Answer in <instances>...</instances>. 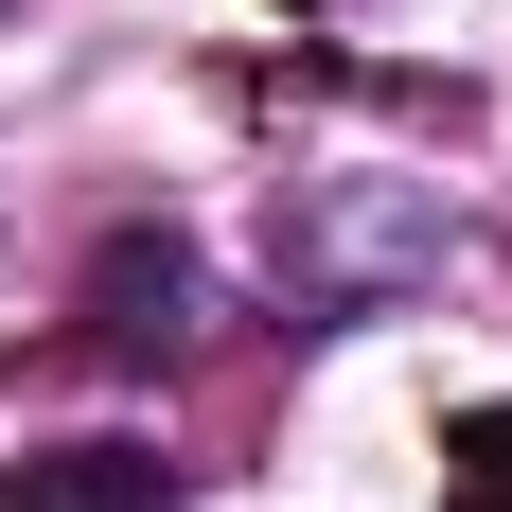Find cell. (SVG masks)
<instances>
[{
  "label": "cell",
  "mask_w": 512,
  "mask_h": 512,
  "mask_svg": "<svg viewBox=\"0 0 512 512\" xmlns=\"http://www.w3.org/2000/svg\"><path fill=\"white\" fill-rule=\"evenodd\" d=\"M424 265H442V212L424 195H354V177L301 195L283 177V301L301 318H371V301H407Z\"/></svg>",
  "instance_id": "1"
},
{
  "label": "cell",
  "mask_w": 512,
  "mask_h": 512,
  "mask_svg": "<svg viewBox=\"0 0 512 512\" xmlns=\"http://www.w3.org/2000/svg\"><path fill=\"white\" fill-rule=\"evenodd\" d=\"M195 336H212V248H177V230H106V248H89V354L177 371Z\"/></svg>",
  "instance_id": "2"
},
{
  "label": "cell",
  "mask_w": 512,
  "mask_h": 512,
  "mask_svg": "<svg viewBox=\"0 0 512 512\" xmlns=\"http://www.w3.org/2000/svg\"><path fill=\"white\" fill-rule=\"evenodd\" d=\"M0 512H177V460H142V442H36V460H0Z\"/></svg>",
  "instance_id": "3"
},
{
  "label": "cell",
  "mask_w": 512,
  "mask_h": 512,
  "mask_svg": "<svg viewBox=\"0 0 512 512\" xmlns=\"http://www.w3.org/2000/svg\"><path fill=\"white\" fill-rule=\"evenodd\" d=\"M442 512H512V389L442 424Z\"/></svg>",
  "instance_id": "4"
}]
</instances>
